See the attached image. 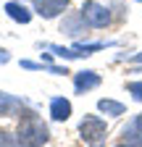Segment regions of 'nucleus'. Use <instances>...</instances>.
I'll return each mask as SVG.
<instances>
[{
  "label": "nucleus",
  "instance_id": "1",
  "mask_svg": "<svg viewBox=\"0 0 142 147\" xmlns=\"http://www.w3.org/2000/svg\"><path fill=\"white\" fill-rule=\"evenodd\" d=\"M16 137H19L21 147H42L50 139V131H47V126L42 123V118L37 113H24L21 121H19Z\"/></svg>",
  "mask_w": 142,
  "mask_h": 147
},
{
  "label": "nucleus",
  "instance_id": "2",
  "mask_svg": "<svg viewBox=\"0 0 142 147\" xmlns=\"http://www.w3.org/2000/svg\"><path fill=\"white\" fill-rule=\"evenodd\" d=\"M105 131H108V126H105V121L100 116H84L79 123V134L90 147H100L105 139Z\"/></svg>",
  "mask_w": 142,
  "mask_h": 147
},
{
  "label": "nucleus",
  "instance_id": "3",
  "mask_svg": "<svg viewBox=\"0 0 142 147\" xmlns=\"http://www.w3.org/2000/svg\"><path fill=\"white\" fill-rule=\"evenodd\" d=\"M82 16L92 29H103V26L111 24V11L100 3H95V0H84L82 3Z\"/></svg>",
  "mask_w": 142,
  "mask_h": 147
},
{
  "label": "nucleus",
  "instance_id": "4",
  "mask_svg": "<svg viewBox=\"0 0 142 147\" xmlns=\"http://www.w3.org/2000/svg\"><path fill=\"white\" fill-rule=\"evenodd\" d=\"M32 5H34V13L42 18H58L68 8V0H32Z\"/></svg>",
  "mask_w": 142,
  "mask_h": 147
},
{
  "label": "nucleus",
  "instance_id": "5",
  "mask_svg": "<svg viewBox=\"0 0 142 147\" xmlns=\"http://www.w3.org/2000/svg\"><path fill=\"white\" fill-rule=\"evenodd\" d=\"M95 87H100V74L97 71H76L74 74V89L79 95H84V92H90Z\"/></svg>",
  "mask_w": 142,
  "mask_h": 147
},
{
  "label": "nucleus",
  "instance_id": "6",
  "mask_svg": "<svg viewBox=\"0 0 142 147\" xmlns=\"http://www.w3.org/2000/svg\"><path fill=\"white\" fill-rule=\"evenodd\" d=\"M87 26H90V24L84 21L82 11H79V13H68V16H63V21H61V32H66V34H71V37H79Z\"/></svg>",
  "mask_w": 142,
  "mask_h": 147
},
{
  "label": "nucleus",
  "instance_id": "7",
  "mask_svg": "<svg viewBox=\"0 0 142 147\" xmlns=\"http://www.w3.org/2000/svg\"><path fill=\"white\" fill-rule=\"evenodd\" d=\"M24 110V100L8 95V92H0V116H16Z\"/></svg>",
  "mask_w": 142,
  "mask_h": 147
},
{
  "label": "nucleus",
  "instance_id": "8",
  "mask_svg": "<svg viewBox=\"0 0 142 147\" xmlns=\"http://www.w3.org/2000/svg\"><path fill=\"white\" fill-rule=\"evenodd\" d=\"M50 116H53V121H68L71 118V102L66 97H53L50 100Z\"/></svg>",
  "mask_w": 142,
  "mask_h": 147
},
{
  "label": "nucleus",
  "instance_id": "9",
  "mask_svg": "<svg viewBox=\"0 0 142 147\" xmlns=\"http://www.w3.org/2000/svg\"><path fill=\"white\" fill-rule=\"evenodd\" d=\"M5 13H8V18H13L16 24H29L32 21V11L24 3H8L5 5Z\"/></svg>",
  "mask_w": 142,
  "mask_h": 147
},
{
  "label": "nucleus",
  "instance_id": "10",
  "mask_svg": "<svg viewBox=\"0 0 142 147\" xmlns=\"http://www.w3.org/2000/svg\"><path fill=\"white\" fill-rule=\"evenodd\" d=\"M124 142H132V144H139L142 147V113L134 116V121L124 129Z\"/></svg>",
  "mask_w": 142,
  "mask_h": 147
},
{
  "label": "nucleus",
  "instance_id": "11",
  "mask_svg": "<svg viewBox=\"0 0 142 147\" xmlns=\"http://www.w3.org/2000/svg\"><path fill=\"white\" fill-rule=\"evenodd\" d=\"M97 110L103 116H124L126 105L118 102V100H111V97H103V100H97Z\"/></svg>",
  "mask_w": 142,
  "mask_h": 147
},
{
  "label": "nucleus",
  "instance_id": "12",
  "mask_svg": "<svg viewBox=\"0 0 142 147\" xmlns=\"http://www.w3.org/2000/svg\"><path fill=\"white\" fill-rule=\"evenodd\" d=\"M105 47H113V42H76L74 45V50L82 53L84 58H87V55H92L95 50H105Z\"/></svg>",
  "mask_w": 142,
  "mask_h": 147
},
{
  "label": "nucleus",
  "instance_id": "13",
  "mask_svg": "<svg viewBox=\"0 0 142 147\" xmlns=\"http://www.w3.org/2000/svg\"><path fill=\"white\" fill-rule=\"evenodd\" d=\"M47 50H53V55H58V58H66V61H74V58H82V53L71 50V47H63V45H47Z\"/></svg>",
  "mask_w": 142,
  "mask_h": 147
},
{
  "label": "nucleus",
  "instance_id": "14",
  "mask_svg": "<svg viewBox=\"0 0 142 147\" xmlns=\"http://www.w3.org/2000/svg\"><path fill=\"white\" fill-rule=\"evenodd\" d=\"M0 147H21L19 137L11 134V131H0Z\"/></svg>",
  "mask_w": 142,
  "mask_h": 147
},
{
  "label": "nucleus",
  "instance_id": "15",
  "mask_svg": "<svg viewBox=\"0 0 142 147\" xmlns=\"http://www.w3.org/2000/svg\"><path fill=\"white\" fill-rule=\"evenodd\" d=\"M126 92L132 95V100L142 102V82H129V84H126Z\"/></svg>",
  "mask_w": 142,
  "mask_h": 147
},
{
  "label": "nucleus",
  "instance_id": "16",
  "mask_svg": "<svg viewBox=\"0 0 142 147\" xmlns=\"http://www.w3.org/2000/svg\"><path fill=\"white\" fill-rule=\"evenodd\" d=\"M45 63H34V61H21V68H29V71H42Z\"/></svg>",
  "mask_w": 142,
  "mask_h": 147
},
{
  "label": "nucleus",
  "instance_id": "17",
  "mask_svg": "<svg viewBox=\"0 0 142 147\" xmlns=\"http://www.w3.org/2000/svg\"><path fill=\"white\" fill-rule=\"evenodd\" d=\"M8 58H11L8 50H0V63H8Z\"/></svg>",
  "mask_w": 142,
  "mask_h": 147
},
{
  "label": "nucleus",
  "instance_id": "18",
  "mask_svg": "<svg viewBox=\"0 0 142 147\" xmlns=\"http://www.w3.org/2000/svg\"><path fill=\"white\" fill-rule=\"evenodd\" d=\"M116 147H139V144H132V142H121V144H116Z\"/></svg>",
  "mask_w": 142,
  "mask_h": 147
},
{
  "label": "nucleus",
  "instance_id": "19",
  "mask_svg": "<svg viewBox=\"0 0 142 147\" xmlns=\"http://www.w3.org/2000/svg\"><path fill=\"white\" fill-rule=\"evenodd\" d=\"M132 61H134V63H142V53H137V55H134Z\"/></svg>",
  "mask_w": 142,
  "mask_h": 147
},
{
  "label": "nucleus",
  "instance_id": "20",
  "mask_svg": "<svg viewBox=\"0 0 142 147\" xmlns=\"http://www.w3.org/2000/svg\"><path fill=\"white\" fill-rule=\"evenodd\" d=\"M137 3H142V0H137Z\"/></svg>",
  "mask_w": 142,
  "mask_h": 147
}]
</instances>
